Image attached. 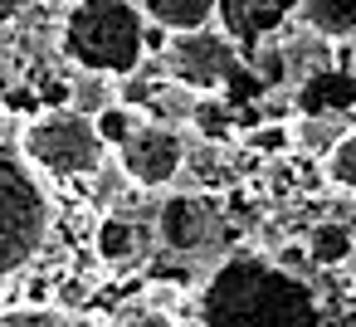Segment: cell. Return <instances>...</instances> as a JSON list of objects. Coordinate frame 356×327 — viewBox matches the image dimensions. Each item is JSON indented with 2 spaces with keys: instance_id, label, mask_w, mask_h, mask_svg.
Listing matches in <instances>:
<instances>
[{
  "instance_id": "obj_10",
  "label": "cell",
  "mask_w": 356,
  "mask_h": 327,
  "mask_svg": "<svg viewBox=\"0 0 356 327\" xmlns=\"http://www.w3.org/2000/svg\"><path fill=\"white\" fill-rule=\"evenodd\" d=\"M298 15H302L307 35H317V40L356 35V0H298Z\"/></svg>"
},
{
  "instance_id": "obj_2",
  "label": "cell",
  "mask_w": 356,
  "mask_h": 327,
  "mask_svg": "<svg viewBox=\"0 0 356 327\" xmlns=\"http://www.w3.org/2000/svg\"><path fill=\"white\" fill-rule=\"evenodd\" d=\"M79 74L132 79L147 59V15L132 0H74L59 35Z\"/></svg>"
},
{
  "instance_id": "obj_4",
  "label": "cell",
  "mask_w": 356,
  "mask_h": 327,
  "mask_svg": "<svg viewBox=\"0 0 356 327\" xmlns=\"http://www.w3.org/2000/svg\"><path fill=\"white\" fill-rule=\"evenodd\" d=\"M20 157L54 176V181H83V176H98L103 161H108V147L93 127L88 113L79 108H44L40 118H30L20 127Z\"/></svg>"
},
{
  "instance_id": "obj_3",
  "label": "cell",
  "mask_w": 356,
  "mask_h": 327,
  "mask_svg": "<svg viewBox=\"0 0 356 327\" xmlns=\"http://www.w3.org/2000/svg\"><path fill=\"white\" fill-rule=\"evenodd\" d=\"M49 196L20 147H0V278L25 269L49 239Z\"/></svg>"
},
{
  "instance_id": "obj_20",
  "label": "cell",
  "mask_w": 356,
  "mask_h": 327,
  "mask_svg": "<svg viewBox=\"0 0 356 327\" xmlns=\"http://www.w3.org/2000/svg\"><path fill=\"white\" fill-rule=\"evenodd\" d=\"M176 327H210V322H200V317H186V322H176Z\"/></svg>"
},
{
  "instance_id": "obj_7",
  "label": "cell",
  "mask_w": 356,
  "mask_h": 327,
  "mask_svg": "<svg viewBox=\"0 0 356 327\" xmlns=\"http://www.w3.org/2000/svg\"><path fill=\"white\" fill-rule=\"evenodd\" d=\"M220 225H225V205L215 196L181 191V196H166L156 210V244L171 254H200L220 239Z\"/></svg>"
},
{
  "instance_id": "obj_9",
  "label": "cell",
  "mask_w": 356,
  "mask_h": 327,
  "mask_svg": "<svg viewBox=\"0 0 356 327\" xmlns=\"http://www.w3.org/2000/svg\"><path fill=\"white\" fill-rule=\"evenodd\" d=\"M220 10V0H142V15L166 30V35H191V30H210Z\"/></svg>"
},
{
  "instance_id": "obj_5",
  "label": "cell",
  "mask_w": 356,
  "mask_h": 327,
  "mask_svg": "<svg viewBox=\"0 0 356 327\" xmlns=\"http://www.w3.org/2000/svg\"><path fill=\"white\" fill-rule=\"evenodd\" d=\"M166 74L171 83L191 88V93H215L234 79V40L215 35V30H191V35H171L166 40Z\"/></svg>"
},
{
  "instance_id": "obj_8",
  "label": "cell",
  "mask_w": 356,
  "mask_h": 327,
  "mask_svg": "<svg viewBox=\"0 0 356 327\" xmlns=\"http://www.w3.org/2000/svg\"><path fill=\"white\" fill-rule=\"evenodd\" d=\"M93 254L108 264V269H132L142 259V225L132 215H103L98 230H93Z\"/></svg>"
},
{
  "instance_id": "obj_22",
  "label": "cell",
  "mask_w": 356,
  "mask_h": 327,
  "mask_svg": "<svg viewBox=\"0 0 356 327\" xmlns=\"http://www.w3.org/2000/svg\"><path fill=\"white\" fill-rule=\"evenodd\" d=\"M351 327H356V322H351Z\"/></svg>"
},
{
  "instance_id": "obj_11",
  "label": "cell",
  "mask_w": 356,
  "mask_h": 327,
  "mask_svg": "<svg viewBox=\"0 0 356 327\" xmlns=\"http://www.w3.org/2000/svg\"><path fill=\"white\" fill-rule=\"evenodd\" d=\"M302 244H307V259L317 269H337V264H346L356 254V230L346 220H317Z\"/></svg>"
},
{
  "instance_id": "obj_17",
  "label": "cell",
  "mask_w": 356,
  "mask_h": 327,
  "mask_svg": "<svg viewBox=\"0 0 356 327\" xmlns=\"http://www.w3.org/2000/svg\"><path fill=\"white\" fill-rule=\"evenodd\" d=\"M273 264H278L283 273H293V278H307V269H317V264L307 259V244H283V249L273 254Z\"/></svg>"
},
{
  "instance_id": "obj_6",
  "label": "cell",
  "mask_w": 356,
  "mask_h": 327,
  "mask_svg": "<svg viewBox=\"0 0 356 327\" xmlns=\"http://www.w3.org/2000/svg\"><path fill=\"white\" fill-rule=\"evenodd\" d=\"M181 166H186V137H181V127H166V122H142L118 147V171L142 191L171 186L181 176Z\"/></svg>"
},
{
  "instance_id": "obj_16",
  "label": "cell",
  "mask_w": 356,
  "mask_h": 327,
  "mask_svg": "<svg viewBox=\"0 0 356 327\" xmlns=\"http://www.w3.org/2000/svg\"><path fill=\"white\" fill-rule=\"evenodd\" d=\"M249 147L264 152V157H278V152L293 147V127H288V122H259V127L249 132Z\"/></svg>"
},
{
  "instance_id": "obj_19",
  "label": "cell",
  "mask_w": 356,
  "mask_h": 327,
  "mask_svg": "<svg viewBox=\"0 0 356 327\" xmlns=\"http://www.w3.org/2000/svg\"><path fill=\"white\" fill-rule=\"evenodd\" d=\"M6 93H10V69H6V54H0V108H6Z\"/></svg>"
},
{
  "instance_id": "obj_18",
  "label": "cell",
  "mask_w": 356,
  "mask_h": 327,
  "mask_svg": "<svg viewBox=\"0 0 356 327\" xmlns=\"http://www.w3.org/2000/svg\"><path fill=\"white\" fill-rule=\"evenodd\" d=\"M118 327H176V317L166 308H132Z\"/></svg>"
},
{
  "instance_id": "obj_13",
  "label": "cell",
  "mask_w": 356,
  "mask_h": 327,
  "mask_svg": "<svg viewBox=\"0 0 356 327\" xmlns=\"http://www.w3.org/2000/svg\"><path fill=\"white\" fill-rule=\"evenodd\" d=\"M322 176L337 186V191H346V196H356V127L322 157Z\"/></svg>"
},
{
  "instance_id": "obj_14",
  "label": "cell",
  "mask_w": 356,
  "mask_h": 327,
  "mask_svg": "<svg viewBox=\"0 0 356 327\" xmlns=\"http://www.w3.org/2000/svg\"><path fill=\"white\" fill-rule=\"evenodd\" d=\"M191 127H195L200 137H210V142L234 137V132H229V108L215 103V98H195V108H191Z\"/></svg>"
},
{
  "instance_id": "obj_1",
  "label": "cell",
  "mask_w": 356,
  "mask_h": 327,
  "mask_svg": "<svg viewBox=\"0 0 356 327\" xmlns=\"http://www.w3.org/2000/svg\"><path fill=\"white\" fill-rule=\"evenodd\" d=\"M195 317L210 327H322L307 278L283 273L264 254L225 259L195 293Z\"/></svg>"
},
{
  "instance_id": "obj_12",
  "label": "cell",
  "mask_w": 356,
  "mask_h": 327,
  "mask_svg": "<svg viewBox=\"0 0 356 327\" xmlns=\"http://www.w3.org/2000/svg\"><path fill=\"white\" fill-rule=\"evenodd\" d=\"M142 122H147V113H137V108H127V103H118V98H113V103L93 118V127H98L103 147H113V152H118V147H122V142L142 127Z\"/></svg>"
},
{
  "instance_id": "obj_21",
  "label": "cell",
  "mask_w": 356,
  "mask_h": 327,
  "mask_svg": "<svg viewBox=\"0 0 356 327\" xmlns=\"http://www.w3.org/2000/svg\"><path fill=\"white\" fill-rule=\"evenodd\" d=\"M74 327H93V322H88V317H74Z\"/></svg>"
},
{
  "instance_id": "obj_15",
  "label": "cell",
  "mask_w": 356,
  "mask_h": 327,
  "mask_svg": "<svg viewBox=\"0 0 356 327\" xmlns=\"http://www.w3.org/2000/svg\"><path fill=\"white\" fill-rule=\"evenodd\" d=\"M0 327H74V317H69L64 308L30 303V308H10V312H0Z\"/></svg>"
}]
</instances>
